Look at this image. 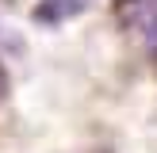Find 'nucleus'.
Here are the masks:
<instances>
[{
  "mask_svg": "<svg viewBox=\"0 0 157 153\" xmlns=\"http://www.w3.org/2000/svg\"><path fill=\"white\" fill-rule=\"evenodd\" d=\"M4 92H8V76H4V69H0V99H4Z\"/></svg>",
  "mask_w": 157,
  "mask_h": 153,
  "instance_id": "nucleus-2",
  "label": "nucleus"
},
{
  "mask_svg": "<svg viewBox=\"0 0 157 153\" xmlns=\"http://www.w3.org/2000/svg\"><path fill=\"white\" fill-rule=\"evenodd\" d=\"M84 8H88V0H38L31 15H35V23H42V27H58V23L81 15Z\"/></svg>",
  "mask_w": 157,
  "mask_h": 153,
  "instance_id": "nucleus-1",
  "label": "nucleus"
}]
</instances>
